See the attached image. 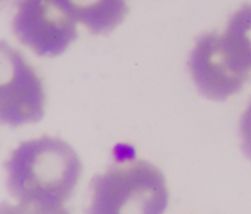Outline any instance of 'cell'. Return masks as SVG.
<instances>
[{
    "label": "cell",
    "instance_id": "obj_6",
    "mask_svg": "<svg viewBox=\"0 0 251 214\" xmlns=\"http://www.w3.org/2000/svg\"><path fill=\"white\" fill-rule=\"evenodd\" d=\"M75 21L93 34H106L122 24L128 13L126 0H62Z\"/></svg>",
    "mask_w": 251,
    "mask_h": 214
},
{
    "label": "cell",
    "instance_id": "obj_3",
    "mask_svg": "<svg viewBox=\"0 0 251 214\" xmlns=\"http://www.w3.org/2000/svg\"><path fill=\"white\" fill-rule=\"evenodd\" d=\"M188 68L199 91L215 101H224L243 90L251 68L231 47L224 34L209 32L194 44Z\"/></svg>",
    "mask_w": 251,
    "mask_h": 214
},
{
    "label": "cell",
    "instance_id": "obj_5",
    "mask_svg": "<svg viewBox=\"0 0 251 214\" xmlns=\"http://www.w3.org/2000/svg\"><path fill=\"white\" fill-rule=\"evenodd\" d=\"M46 93L28 60L0 40V123L21 126L44 116Z\"/></svg>",
    "mask_w": 251,
    "mask_h": 214
},
{
    "label": "cell",
    "instance_id": "obj_8",
    "mask_svg": "<svg viewBox=\"0 0 251 214\" xmlns=\"http://www.w3.org/2000/svg\"><path fill=\"white\" fill-rule=\"evenodd\" d=\"M240 134H241V145L244 154L251 160V101L243 113L240 122Z\"/></svg>",
    "mask_w": 251,
    "mask_h": 214
},
{
    "label": "cell",
    "instance_id": "obj_2",
    "mask_svg": "<svg viewBox=\"0 0 251 214\" xmlns=\"http://www.w3.org/2000/svg\"><path fill=\"white\" fill-rule=\"evenodd\" d=\"M94 214H160L169 203L165 175L150 162L140 159L113 163L91 182Z\"/></svg>",
    "mask_w": 251,
    "mask_h": 214
},
{
    "label": "cell",
    "instance_id": "obj_9",
    "mask_svg": "<svg viewBox=\"0 0 251 214\" xmlns=\"http://www.w3.org/2000/svg\"><path fill=\"white\" fill-rule=\"evenodd\" d=\"M1 1H3V0H0V3H1Z\"/></svg>",
    "mask_w": 251,
    "mask_h": 214
},
{
    "label": "cell",
    "instance_id": "obj_4",
    "mask_svg": "<svg viewBox=\"0 0 251 214\" xmlns=\"http://www.w3.org/2000/svg\"><path fill=\"white\" fill-rule=\"evenodd\" d=\"M76 21L62 0H19L12 29L40 57H56L76 38Z\"/></svg>",
    "mask_w": 251,
    "mask_h": 214
},
{
    "label": "cell",
    "instance_id": "obj_7",
    "mask_svg": "<svg viewBox=\"0 0 251 214\" xmlns=\"http://www.w3.org/2000/svg\"><path fill=\"white\" fill-rule=\"evenodd\" d=\"M224 35L240 59L251 68V4H244L232 13Z\"/></svg>",
    "mask_w": 251,
    "mask_h": 214
},
{
    "label": "cell",
    "instance_id": "obj_1",
    "mask_svg": "<svg viewBox=\"0 0 251 214\" xmlns=\"http://www.w3.org/2000/svg\"><path fill=\"white\" fill-rule=\"evenodd\" d=\"M82 173L75 150L56 137L19 144L6 162V185L24 213H63Z\"/></svg>",
    "mask_w": 251,
    "mask_h": 214
}]
</instances>
